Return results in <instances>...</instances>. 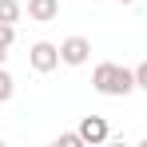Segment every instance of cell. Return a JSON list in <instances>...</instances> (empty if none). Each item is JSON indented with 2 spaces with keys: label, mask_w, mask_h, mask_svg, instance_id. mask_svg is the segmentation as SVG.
I'll return each instance as SVG.
<instances>
[{
  "label": "cell",
  "mask_w": 147,
  "mask_h": 147,
  "mask_svg": "<svg viewBox=\"0 0 147 147\" xmlns=\"http://www.w3.org/2000/svg\"><path fill=\"white\" fill-rule=\"evenodd\" d=\"M4 60H8V48H0V64H4Z\"/></svg>",
  "instance_id": "obj_11"
},
{
  "label": "cell",
  "mask_w": 147,
  "mask_h": 147,
  "mask_svg": "<svg viewBox=\"0 0 147 147\" xmlns=\"http://www.w3.org/2000/svg\"><path fill=\"white\" fill-rule=\"evenodd\" d=\"M12 96H16V80H12V72L0 64V103H8Z\"/></svg>",
  "instance_id": "obj_7"
},
{
  "label": "cell",
  "mask_w": 147,
  "mask_h": 147,
  "mask_svg": "<svg viewBox=\"0 0 147 147\" xmlns=\"http://www.w3.org/2000/svg\"><path fill=\"white\" fill-rule=\"evenodd\" d=\"M135 92H147V60L135 64Z\"/></svg>",
  "instance_id": "obj_10"
},
{
  "label": "cell",
  "mask_w": 147,
  "mask_h": 147,
  "mask_svg": "<svg viewBox=\"0 0 147 147\" xmlns=\"http://www.w3.org/2000/svg\"><path fill=\"white\" fill-rule=\"evenodd\" d=\"M88 60H92V40H88V36H68V40L60 44V64L84 68Z\"/></svg>",
  "instance_id": "obj_3"
},
{
  "label": "cell",
  "mask_w": 147,
  "mask_h": 147,
  "mask_svg": "<svg viewBox=\"0 0 147 147\" xmlns=\"http://www.w3.org/2000/svg\"><path fill=\"white\" fill-rule=\"evenodd\" d=\"M76 131L84 135V147H99V143H107V139H111V127H107L103 115H84Z\"/></svg>",
  "instance_id": "obj_4"
},
{
  "label": "cell",
  "mask_w": 147,
  "mask_h": 147,
  "mask_svg": "<svg viewBox=\"0 0 147 147\" xmlns=\"http://www.w3.org/2000/svg\"><path fill=\"white\" fill-rule=\"evenodd\" d=\"M28 64H32V72L48 76L60 68V44H48V40H36L32 48H28Z\"/></svg>",
  "instance_id": "obj_2"
},
{
  "label": "cell",
  "mask_w": 147,
  "mask_h": 147,
  "mask_svg": "<svg viewBox=\"0 0 147 147\" xmlns=\"http://www.w3.org/2000/svg\"><path fill=\"white\" fill-rule=\"evenodd\" d=\"M56 147H84V135H80V131H64V135L56 139Z\"/></svg>",
  "instance_id": "obj_9"
},
{
  "label": "cell",
  "mask_w": 147,
  "mask_h": 147,
  "mask_svg": "<svg viewBox=\"0 0 147 147\" xmlns=\"http://www.w3.org/2000/svg\"><path fill=\"white\" fill-rule=\"evenodd\" d=\"M92 88L99 96H107V99H123V96L135 92V68H123L115 60H103V64L92 68Z\"/></svg>",
  "instance_id": "obj_1"
},
{
  "label": "cell",
  "mask_w": 147,
  "mask_h": 147,
  "mask_svg": "<svg viewBox=\"0 0 147 147\" xmlns=\"http://www.w3.org/2000/svg\"><path fill=\"white\" fill-rule=\"evenodd\" d=\"M0 20L4 24H20L24 20V4L20 0H0Z\"/></svg>",
  "instance_id": "obj_6"
},
{
  "label": "cell",
  "mask_w": 147,
  "mask_h": 147,
  "mask_svg": "<svg viewBox=\"0 0 147 147\" xmlns=\"http://www.w3.org/2000/svg\"><path fill=\"white\" fill-rule=\"evenodd\" d=\"M16 44V24H4L0 20V48H12Z\"/></svg>",
  "instance_id": "obj_8"
},
{
  "label": "cell",
  "mask_w": 147,
  "mask_h": 147,
  "mask_svg": "<svg viewBox=\"0 0 147 147\" xmlns=\"http://www.w3.org/2000/svg\"><path fill=\"white\" fill-rule=\"evenodd\" d=\"M115 4H135V0H115Z\"/></svg>",
  "instance_id": "obj_12"
},
{
  "label": "cell",
  "mask_w": 147,
  "mask_h": 147,
  "mask_svg": "<svg viewBox=\"0 0 147 147\" xmlns=\"http://www.w3.org/2000/svg\"><path fill=\"white\" fill-rule=\"evenodd\" d=\"M24 12L36 24H52V20H60V0H28Z\"/></svg>",
  "instance_id": "obj_5"
},
{
  "label": "cell",
  "mask_w": 147,
  "mask_h": 147,
  "mask_svg": "<svg viewBox=\"0 0 147 147\" xmlns=\"http://www.w3.org/2000/svg\"><path fill=\"white\" fill-rule=\"evenodd\" d=\"M143 147H147V135H143Z\"/></svg>",
  "instance_id": "obj_13"
}]
</instances>
